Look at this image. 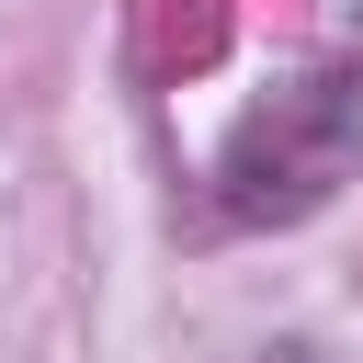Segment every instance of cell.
Returning a JSON list of instances; mask_svg holds the SVG:
<instances>
[{
    "label": "cell",
    "mask_w": 363,
    "mask_h": 363,
    "mask_svg": "<svg viewBox=\"0 0 363 363\" xmlns=\"http://www.w3.org/2000/svg\"><path fill=\"white\" fill-rule=\"evenodd\" d=\"M363 159V57H329L306 79H284L216 159V204L227 216H306L352 182Z\"/></svg>",
    "instance_id": "obj_1"
}]
</instances>
